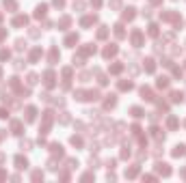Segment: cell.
Wrapping results in <instances>:
<instances>
[{"label":"cell","instance_id":"obj_16","mask_svg":"<svg viewBox=\"0 0 186 183\" xmlns=\"http://www.w3.org/2000/svg\"><path fill=\"white\" fill-rule=\"evenodd\" d=\"M145 71H149V73H154V71H156V63H154L152 58H147V60H145Z\"/></svg>","mask_w":186,"mask_h":183},{"label":"cell","instance_id":"obj_28","mask_svg":"<svg viewBox=\"0 0 186 183\" xmlns=\"http://www.w3.org/2000/svg\"><path fill=\"white\" fill-rule=\"evenodd\" d=\"M69 22H72L69 17H61V19H59V28H63V30H65V28L69 26Z\"/></svg>","mask_w":186,"mask_h":183},{"label":"cell","instance_id":"obj_33","mask_svg":"<svg viewBox=\"0 0 186 183\" xmlns=\"http://www.w3.org/2000/svg\"><path fill=\"white\" fill-rule=\"evenodd\" d=\"M121 69H123V65H121V63H117V65H113V67H110V73H119Z\"/></svg>","mask_w":186,"mask_h":183},{"label":"cell","instance_id":"obj_5","mask_svg":"<svg viewBox=\"0 0 186 183\" xmlns=\"http://www.w3.org/2000/svg\"><path fill=\"white\" fill-rule=\"evenodd\" d=\"M26 166H28V162H26L22 155H17V157H15V168H17V170H24Z\"/></svg>","mask_w":186,"mask_h":183},{"label":"cell","instance_id":"obj_39","mask_svg":"<svg viewBox=\"0 0 186 183\" xmlns=\"http://www.w3.org/2000/svg\"><path fill=\"white\" fill-rule=\"evenodd\" d=\"M48 168H50V170H56V168H59V166H56V159H54V157H52L50 162H48Z\"/></svg>","mask_w":186,"mask_h":183},{"label":"cell","instance_id":"obj_38","mask_svg":"<svg viewBox=\"0 0 186 183\" xmlns=\"http://www.w3.org/2000/svg\"><path fill=\"white\" fill-rule=\"evenodd\" d=\"M37 80H39V78H37L35 73H28V84H30V86H33V84H37Z\"/></svg>","mask_w":186,"mask_h":183},{"label":"cell","instance_id":"obj_32","mask_svg":"<svg viewBox=\"0 0 186 183\" xmlns=\"http://www.w3.org/2000/svg\"><path fill=\"white\" fill-rule=\"evenodd\" d=\"M167 127H169V129H175V127H177V119H175V117H169V121H167Z\"/></svg>","mask_w":186,"mask_h":183},{"label":"cell","instance_id":"obj_35","mask_svg":"<svg viewBox=\"0 0 186 183\" xmlns=\"http://www.w3.org/2000/svg\"><path fill=\"white\" fill-rule=\"evenodd\" d=\"M56 58H59V50L54 48V50L50 52V63H56Z\"/></svg>","mask_w":186,"mask_h":183},{"label":"cell","instance_id":"obj_14","mask_svg":"<svg viewBox=\"0 0 186 183\" xmlns=\"http://www.w3.org/2000/svg\"><path fill=\"white\" fill-rule=\"evenodd\" d=\"M50 149H52V153H54V155H59V157H63V147H61L59 142H54V144H50Z\"/></svg>","mask_w":186,"mask_h":183},{"label":"cell","instance_id":"obj_19","mask_svg":"<svg viewBox=\"0 0 186 183\" xmlns=\"http://www.w3.org/2000/svg\"><path fill=\"white\" fill-rule=\"evenodd\" d=\"M136 175H138V166H132V168L126 170V177H128V179H134Z\"/></svg>","mask_w":186,"mask_h":183},{"label":"cell","instance_id":"obj_4","mask_svg":"<svg viewBox=\"0 0 186 183\" xmlns=\"http://www.w3.org/2000/svg\"><path fill=\"white\" fill-rule=\"evenodd\" d=\"M95 22H98V17H95V15H87V17H82V19H80V24H82V26H93Z\"/></svg>","mask_w":186,"mask_h":183},{"label":"cell","instance_id":"obj_21","mask_svg":"<svg viewBox=\"0 0 186 183\" xmlns=\"http://www.w3.org/2000/svg\"><path fill=\"white\" fill-rule=\"evenodd\" d=\"M152 136H154L156 140H165V134H162L158 127H154V129H152Z\"/></svg>","mask_w":186,"mask_h":183},{"label":"cell","instance_id":"obj_13","mask_svg":"<svg viewBox=\"0 0 186 183\" xmlns=\"http://www.w3.org/2000/svg\"><path fill=\"white\" fill-rule=\"evenodd\" d=\"M74 43H78V35H67V39H65V45L74 48Z\"/></svg>","mask_w":186,"mask_h":183},{"label":"cell","instance_id":"obj_20","mask_svg":"<svg viewBox=\"0 0 186 183\" xmlns=\"http://www.w3.org/2000/svg\"><path fill=\"white\" fill-rule=\"evenodd\" d=\"M45 11H48V7H45V5H39V7H37V11H35V17H43V15H45Z\"/></svg>","mask_w":186,"mask_h":183},{"label":"cell","instance_id":"obj_8","mask_svg":"<svg viewBox=\"0 0 186 183\" xmlns=\"http://www.w3.org/2000/svg\"><path fill=\"white\" fill-rule=\"evenodd\" d=\"M26 24H28V17L26 15H17L13 19V26H26Z\"/></svg>","mask_w":186,"mask_h":183},{"label":"cell","instance_id":"obj_3","mask_svg":"<svg viewBox=\"0 0 186 183\" xmlns=\"http://www.w3.org/2000/svg\"><path fill=\"white\" fill-rule=\"evenodd\" d=\"M156 172L162 175V177H169V175H171V168H169L167 164H156Z\"/></svg>","mask_w":186,"mask_h":183},{"label":"cell","instance_id":"obj_36","mask_svg":"<svg viewBox=\"0 0 186 183\" xmlns=\"http://www.w3.org/2000/svg\"><path fill=\"white\" fill-rule=\"evenodd\" d=\"M41 179H43V172L41 170H35L33 172V181H41Z\"/></svg>","mask_w":186,"mask_h":183},{"label":"cell","instance_id":"obj_45","mask_svg":"<svg viewBox=\"0 0 186 183\" xmlns=\"http://www.w3.org/2000/svg\"><path fill=\"white\" fill-rule=\"evenodd\" d=\"M61 123H69V117H67V112H63V117H61Z\"/></svg>","mask_w":186,"mask_h":183},{"label":"cell","instance_id":"obj_29","mask_svg":"<svg viewBox=\"0 0 186 183\" xmlns=\"http://www.w3.org/2000/svg\"><path fill=\"white\" fill-rule=\"evenodd\" d=\"M5 9H9V11H15V9H17L15 0H5Z\"/></svg>","mask_w":186,"mask_h":183},{"label":"cell","instance_id":"obj_6","mask_svg":"<svg viewBox=\"0 0 186 183\" xmlns=\"http://www.w3.org/2000/svg\"><path fill=\"white\" fill-rule=\"evenodd\" d=\"M115 54H117V45H115V43H110L108 48L104 50V58H110V56H115Z\"/></svg>","mask_w":186,"mask_h":183},{"label":"cell","instance_id":"obj_1","mask_svg":"<svg viewBox=\"0 0 186 183\" xmlns=\"http://www.w3.org/2000/svg\"><path fill=\"white\" fill-rule=\"evenodd\" d=\"M52 121H54V114H52V112H45V114H43V123H41V129H39V134H41V136L50 131V127H52Z\"/></svg>","mask_w":186,"mask_h":183},{"label":"cell","instance_id":"obj_49","mask_svg":"<svg viewBox=\"0 0 186 183\" xmlns=\"http://www.w3.org/2000/svg\"><path fill=\"white\" fill-rule=\"evenodd\" d=\"M54 5H56V7H59V9H61V7H63V5H65V0H54Z\"/></svg>","mask_w":186,"mask_h":183},{"label":"cell","instance_id":"obj_9","mask_svg":"<svg viewBox=\"0 0 186 183\" xmlns=\"http://www.w3.org/2000/svg\"><path fill=\"white\" fill-rule=\"evenodd\" d=\"M141 95H143V99H147V101H154V93H152V88L143 86V88H141Z\"/></svg>","mask_w":186,"mask_h":183},{"label":"cell","instance_id":"obj_54","mask_svg":"<svg viewBox=\"0 0 186 183\" xmlns=\"http://www.w3.org/2000/svg\"><path fill=\"white\" fill-rule=\"evenodd\" d=\"M152 2H160V0H152Z\"/></svg>","mask_w":186,"mask_h":183},{"label":"cell","instance_id":"obj_50","mask_svg":"<svg viewBox=\"0 0 186 183\" xmlns=\"http://www.w3.org/2000/svg\"><path fill=\"white\" fill-rule=\"evenodd\" d=\"M7 114H9L7 110H0V119H7Z\"/></svg>","mask_w":186,"mask_h":183},{"label":"cell","instance_id":"obj_15","mask_svg":"<svg viewBox=\"0 0 186 183\" xmlns=\"http://www.w3.org/2000/svg\"><path fill=\"white\" fill-rule=\"evenodd\" d=\"M186 153V147L184 144H175V149H173V157H180V155H184Z\"/></svg>","mask_w":186,"mask_h":183},{"label":"cell","instance_id":"obj_52","mask_svg":"<svg viewBox=\"0 0 186 183\" xmlns=\"http://www.w3.org/2000/svg\"><path fill=\"white\" fill-rule=\"evenodd\" d=\"M180 175H182V177H184V179H186V168H184V170H182V172H180Z\"/></svg>","mask_w":186,"mask_h":183},{"label":"cell","instance_id":"obj_25","mask_svg":"<svg viewBox=\"0 0 186 183\" xmlns=\"http://www.w3.org/2000/svg\"><path fill=\"white\" fill-rule=\"evenodd\" d=\"M167 86H169V78H167V76L158 78V88H167Z\"/></svg>","mask_w":186,"mask_h":183},{"label":"cell","instance_id":"obj_56","mask_svg":"<svg viewBox=\"0 0 186 183\" xmlns=\"http://www.w3.org/2000/svg\"><path fill=\"white\" fill-rule=\"evenodd\" d=\"M0 73H2V71H0Z\"/></svg>","mask_w":186,"mask_h":183},{"label":"cell","instance_id":"obj_12","mask_svg":"<svg viewBox=\"0 0 186 183\" xmlns=\"http://www.w3.org/2000/svg\"><path fill=\"white\" fill-rule=\"evenodd\" d=\"M89 54H95V45H93V43H89V45L82 48V56H89Z\"/></svg>","mask_w":186,"mask_h":183},{"label":"cell","instance_id":"obj_26","mask_svg":"<svg viewBox=\"0 0 186 183\" xmlns=\"http://www.w3.org/2000/svg\"><path fill=\"white\" fill-rule=\"evenodd\" d=\"M115 35H117L119 39H123V37H126V30H123V26H121V24L115 26Z\"/></svg>","mask_w":186,"mask_h":183},{"label":"cell","instance_id":"obj_31","mask_svg":"<svg viewBox=\"0 0 186 183\" xmlns=\"http://www.w3.org/2000/svg\"><path fill=\"white\" fill-rule=\"evenodd\" d=\"M106 37H108V28H106V26H102V28L98 30V39H106Z\"/></svg>","mask_w":186,"mask_h":183},{"label":"cell","instance_id":"obj_46","mask_svg":"<svg viewBox=\"0 0 186 183\" xmlns=\"http://www.w3.org/2000/svg\"><path fill=\"white\" fill-rule=\"evenodd\" d=\"M173 76H175V78H182V69H177V67H175V69H173Z\"/></svg>","mask_w":186,"mask_h":183},{"label":"cell","instance_id":"obj_37","mask_svg":"<svg viewBox=\"0 0 186 183\" xmlns=\"http://www.w3.org/2000/svg\"><path fill=\"white\" fill-rule=\"evenodd\" d=\"M76 166H78V162H76V159H67V168H69V170H74Z\"/></svg>","mask_w":186,"mask_h":183},{"label":"cell","instance_id":"obj_43","mask_svg":"<svg viewBox=\"0 0 186 183\" xmlns=\"http://www.w3.org/2000/svg\"><path fill=\"white\" fill-rule=\"evenodd\" d=\"M15 48H17V50H24V48H26V41H22V39H20V41L15 43Z\"/></svg>","mask_w":186,"mask_h":183},{"label":"cell","instance_id":"obj_48","mask_svg":"<svg viewBox=\"0 0 186 183\" xmlns=\"http://www.w3.org/2000/svg\"><path fill=\"white\" fill-rule=\"evenodd\" d=\"M91 5H93V7H95V9H98V7L102 5V0H91Z\"/></svg>","mask_w":186,"mask_h":183},{"label":"cell","instance_id":"obj_24","mask_svg":"<svg viewBox=\"0 0 186 183\" xmlns=\"http://www.w3.org/2000/svg\"><path fill=\"white\" fill-rule=\"evenodd\" d=\"M11 131H13V134H22V123H20V121H13V123H11Z\"/></svg>","mask_w":186,"mask_h":183},{"label":"cell","instance_id":"obj_18","mask_svg":"<svg viewBox=\"0 0 186 183\" xmlns=\"http://www.w3.org/2000/svg\"><path fill=\"white\" fill-rule=\"evenodd\" d=\"M115 103H117V97H115V95H108L106 101H104V108H113Z\"/></svg>","mask_w":186,"mask_h":183},{"label":"cell","instance_id":"obj_10","mask_svg":"<svg viewBox=\"0 0 186 183\" xmlns=\"http://www.w3.org/2000/svg\"><path fill=\"white\" fill-rule=\"evenodd\" d=\"M35 117H37V110H35L33 106H28V108H26V121H28V123H33V121H35Z\"/></svg>","mask_w":186,"mask_h":183},{"label":"cell","instance_id":"obj_2","mask_svg":"<svg viewBox=\"0 0 186 183\" xmlns=\"http://www.w3.org/2000/svg\"><path fill=\"white\" fill-rule=\"evenodd\" d=\"M54 80H56L54 71H45V73H43V84L48 86V88H52V86H54Z\"/></svg>","mask_w":186,"mask_h":183},{"label":"cell","instance_id":"obj_42","mask_svg":"<svg viewBox=\"0 0 186 183\" xmlns=\"http://www.w3.org/2000/svg\"><path fill=\"white\" fill-rule=\"evenodd\" d=\"M63 78H65V82L72 78V69H63Z\"/></svg>","mask_w":186,"mask_h":183},{"label":"cell","instance_id":"obj_47","mask_svg":"<svg viewBox=\"0 0 186 183\" xmlns=\"http://www.w3.org/2000/svg\"><path fill=\"white\" fill-rule=\"evenodd\" d=\"M22 149H30V140H24V142H22Z\"/></svg>","mask_w":186,"mask_h":183},{"label":"cell","instance_id":"obj_34","mask_svg":"<svg viewBox=\"0 0 186 183\" xmlns=\"http://www.w3.org/2000/svg\"><path fill=\"white\" fill-rule=\"evenodd\" d=\"M72 144H74V147H82V138H78V136H72Z\"/></svg>","mask_w":186,"mask_h":183},{"label":"cell","instance_id":"obj_11","mask_svg":"<svg viewBox=\"0 0 186 183\" xmlns=\"http://www.w3.org/2000/svg\"><path fill=\"white\" fill-rule=\"evenodd\" d=\"M162 19H167V22H180V19H177V13H173V11L162 13Z\"/></svg>","mask_w":186,"mask_h":183},{"label":"cell","instance_id":"obj_27","mask_svg":"<svg viewBox=\"0 0 186 183\" xmlns=\"http://www.w3.org/2000/svg\"><path fill=\"white\" fill-rule=\"evenodd\" d=\"M119 88H121V90H130V88H132V82H130V80H121V82H119Z\"/></svg>","mask_w":186,"mask_h":183},{"label":"cell","instance_id":"obj_23","mask_svg":"<svg viewBox=\"0 0 186 183\" xmlns=\"http://www.w3.org/2000/svg\"><path fill=\"white\" fill-rule=\"evenodd\" d=\"M39 58H41V50L35 48V50L30 52V63H35V60H39Z\"/></svg>","mask_w":186,"mask_h":183},{"label":"cell","instance_id":"obj_7","mask_svg":"<svg viewBox=\"0 0 186 183\" xmlns=\"http://www.w3.org/2000/svg\"><path fill=\"white\" fill-rule=\"evenodd\" d=\"M132 43H134V45H141V43H143V32H141V30H134V32H132Z\"/></svg>","mask_w":186,"mask_h":183},{"label":"cell","instance_id":"obj_55","mask_svg":"<svg viewBox=\"0 0 186 183\" xmlns=\"http://www.w3.org/2000/svg\"><path fill=\"white\" fill-rule=\"evenodd\" d=\"M2 136H5V134H0V138H2Z\"/></svg>","mask_w":186,"mask_h":183},{"label":"cell","instance_id":"obj_22","mask_svg":"<svg viewBox=\"0 0 186 183\" xmlns=\"http://www.w3.org/2000/svg\"><path fill=\"white\" fill-rule=\"evenodd\" d=\"M134 15H136V13H134V9H126V11H123V19H126V22L134 19Z\"/></svg>","mask_w":186,"mask_h":183},{"label":"cell","instance_id":"obj_17","mask_svg":"<svg viewBox=\"0 0 186 183\" xmlns=\"http://www.w3.org/2000/svg\"><path fill=\"white\" fill-rule=\"evenodd\" d=\"M182 99H184V95L180 93V90H173V93H171V101H173V103H180Z\"/></svg>","mask_w":186,"mask_h":183},{"label":"cell","instance_id":"obj_44","mask_svg":"<svg viewBox=\"0 0 186 183\" xmlns=\"http://www.w3.org/2000/svg\"><path fill=\"white\" fill-rule=\"evenodd\" d=\"M9 58V52L7 50H0V60H7Z\"/></svg>","mask_w":186,"mask_h":183},{"label":"cell","instance_id":"obj_51","mask_svg":"<svg viewBox=\"0 0 186 183\" xmlns=\"http://www.w3.org/2000/svg\"><path fill=\"white\" fill-rule=\"evenodd\" d=\"M2 179H7V172H5V170H0V181H2Z\"/></svg>","mask_w":186,"mask_h":183},{"label":"cell","instance_id":"obj_40","mask_svg":"<svg viewBox=\"0 0 186 183\" xmlns=\"http://www.w3.org/2000/svg\"><path fill=\"white\" fill-rule=\"evenodd\" d=\"M149 35H152V37H156V35H158V26H156V24H152V26H149Z\"/></svg>","mask_w":186,"mask_h":183},{"label":"cell","instance_id":"obj_30","mask_svg":"<svg viewBox=\"0 0 186 183\" xmlns=\"http://www.w3.org/2000/svg\"><path fill=\"white\" fill-rule=\"evenodd\" d=\"M130 112H132V117H136V119H141V117H145V112H143L141 108H132Z\"/></svg>","mask_w":186,"mask_h":183},{"label":"cell","instance_id":"obj_53","mask_svg":"<svg viewBox=\"0 0 186 183\" xmlns=\"http://www.w3.org/2000/svg\"><path fill=\"white\" fill-rule=\"evenodd\" d=\"M2 159H5V155H2V153H0V162H2Z\"/></svg>","mask_w":186,"mask_h":183},{"label":"cell","instance_id":"obj_41","mask_svg":"<svg viewBox=\"0 0 186 183\" xmlns=\"http://www.w3.org/2000/svg\"><path fill=\"white\" fill-rule=\"evenodd\" d=\"M121 157L126 159V157H130V144L128 147H123V151H121Z\"/></svg>","mask_w":186,"mask_h":183}]
</instances>
